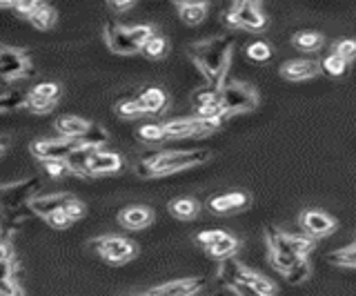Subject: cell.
I'll return each mask as SVG.
<instances>
[{
  "label": "cell",
  "mask_w": 356,
  "mask_h": 296,
  "mask_svg": "<svg viewBox=\"0 0 356 296\" xmlns=\"http://www.w3.org/2000/svg\"><path fill=\"white\" fill-rule=\"evenodd\" d=\"M116 112L120 118H127V120H134V118H140L145 112H143V107L138 103V96H129L125 98V101H120L116 105Z\"/></svg>",
  "instance_id": "29"
},
{
  "label": "cell",
  "mask_w": 356,
  "mask_h": 296,
  "mask_svg": "<svg viewBox=\"0 0 356 296\" xmlns=\"http://www.w3.org/2000/svg\"><path fill=\"white\" fill-rule=\"evenodd\" d=\"M122 167V158L116 151H103L98 149L96 154L89 158L85 176H100V174H114Z\"/></svg>",
  "instance_id": "14"
},
{
  "label": "cell",
  "mask_w": 356,
  "mask_h": 296,
  "mask_svg": "<svg viewBox=\"0 0 356 296\" xmlns=\"http://www.w3.org/2000/svg\"><path fill=\"white\" fill-rule=\"evenodd\" d=\"M205 285L203 279H178L163 285H156L149 296H194Z\"/></svg>",
  "instance_id": "11"
},
{
  "label": "cell",
  "mask_w": 356,
  "mask_h": 296,
  "mask_svg": "<svg viewBox=\"0 0 356 296\" xmlns=\"http://www.w3.org/2000/svg\"><path fill=\"white\" fill-rule=\"evenodd\" d=\"M83 145L81 140H70V138H44V140H36L31 145V154L38 161H65L72 151Z\"/></svg>",
  "instance_id": "9"
},
{
  "label": "cell",
  "mask_w": 356,
  "mask_h": 296,
  "mask_svg": "<svg viewBox=\"0 0 356 296\" xmlns=\"http://www.w3.org/2000/svg\"><path fill=\"white\" fill-rule=\"evenodd\" d=\"M143 296H149V294H143Z\"/></svg>",
  "instance_id": "52"
},
{
  "label": "cell",
  "mask_w": 356,
  "mask_h": 296,
  "mask_svg": "<svg viewBox=\"0 0 356 296\" xmlns=\"http://www.w3.org/2000/svg\"><path fill=\"white\" fill-rule=\"evenodd\" d=\"M283 277H285V281H287L289 285H298V283H303V281L309 277V263H307V258H305V261L294 263V265L289 268L287 272H283Z\"/></svg>",
  "instance_id": "31"
},
{
  "label": "cell",
  "mask_w": 356,
  "mask_h": 296,
  "mask_svg": "<svg viewBox=\"0 0 356 296\" xmlns=\"http://www.w3.org/2000/svg\"><path fill=\"white\" fill-rule=\"evenodd\" d=\"M92 245L100 256L107 263H114V265H122V263L131 261L138 252L136 243H131L129 238H122V236H100Z\"/></svg>",
  "instance_id": "8"
},
{
  "label": "cell",
  "mask_w": 356,
  "mask_h": 296,
  "mask_svg": "<svg viewBox=\"0 0 356 296\" xmlns=\"http://www.w3.org/2000/svg\"><path fill=\"white\" fill-rule=\"evenodd\" d=\"M54 105H56V103H51V101H42V98H38V96H31V94L27 92V98H25V107L29 109V112H36V114H47V112H51V109H54Z\"/></svg>",
  "instance_id": "37"
},
{
  "label": "cell",
  "mask_w": 356,
  "mask_h": 296,
  "mask_svg": "<svg viewBox=\"0 0 356 296\" xmlns=\"http://www.w3.org/2000/svg\"><path fill=\"white\" fill-rule=\"evenodd\" d=\"M0 214H3V207H0Z\"/></svg>",
  "instance_id": "50"
},
{
  "label": "cell",
  "mask_w": 356,
  "mask_h": 296,
  "mask_svg": "<svg viewBox=\"0 0 356 296\" xmlns=\"http://www.w3.org/2000/svg\"><path fill=\"white\" fill-rule=\"evenodd\" d=\"M225 23L234 29H250V31H261L267 25V18L261 12L259 3L252 0H243V3H234L225 12Z\"/></svg>",
  "instance_id": "5"
},
{
  "label": "cell",
  "mask_w": 356,
  "mask_h": 296,
  "mask_svg": "<svg viewBox=\"0 0 356 296\" xmlns=\"http://www.w3.org/2000/svg\"><path fill=\"white\" fill-rule=\"evenodd\" d=\"M248 56L256 63H263V60H270L272 58V47L267 45L265 40H254L248 45Z\"/></svg>",
  "instance_id": "34"
},
{
  "label": "cell",
  "mask_w": 356,
  "mask_h": 296,
  "mask_svg": "<svg viewBox=\"0 0 356 296\" xmlns=\"http://www.w3.org/2000/svg\"><path fill=\"white\" fill-rule=\"evenodd\" d=\"M218 103L222 107V112H225V116H232L241 112H252V109L259 105V96H256V90L248 83L225 81V85L218 90Z\"/></svg>",
  "instance_id": "4"
},
{
  "label": "cell",
  "mask_w": 356,
  "mask_h": 296,
  "mask_svg": "<svg viewBox=\"0 0 356 296\" xmlns=\"http://www.w3.org/2000/svg\"><path fill=\"white\" fill-rule=\"evenodd\" d=\"M154 34H156V31H154L152 25L125 27V25H118L116 20H109V23L105 25L107 47L114 54H120V56H129V54L143 51L145 42H147Z\"/></svg>",
  "instance_id": "3"
},
{
  "label": "cell",
  "mask_w": 356,
  "mask_h": 296,
  "mask_svg": "<svg viewBox=\"0 0 356 296\" xmlns=\"http://www.w3.org/2000/svg\"><path fill=\"white\" fill-rule=\"evenodd\" d=\"M245 270L243 263H238L236 258H225V261H220V268L216 272V279L220 285H234L236 288L238 285V277H241V272Z\"/></svg>",
  "instance_id": "23"
},
{
  "label": "cell",
  "mask_w": 356,
  "mask_h": 296,
  "mask_svg": "<svg viewBox=\"0 0 356 296\" xmlns=\"http://www.w3.org/2000/svg\"><path fill=\"white\" fill-rule=\"evenodd\" d=\"M236 288H245V290H250V292L256 294V296H274V294H276V285H274L270 279H265L263 274L254 272V270H250V268H245V270L241 272Z\"/></svg>",
  "instance_id": "16"
},
{
  "label": "cell",
  "mask_w": 356,
  "mask_h": 296,
  "mask_svg": "<svg viewBox=\"0 0 356 296\" xmlns=\"http://www.w3.org/2000/svg\"><path fill=\"white\" fill-rule=\"evenodd\" d=\"M209 158V149H183V151H161L152 154L136 165V174L143 179L167 176V174L194 167Z\"/></svg>",
  "instance_id": "2"
},
{
  "label": "cell",
  "mask_w": 356,
  "mask_h": 296,
  "mask_svg": "<svg viewBox=\"0 0 356 296\" xmlns=\"http://www.w3.org/2000/svg\"><path fill=\"white\" fill-rule=\"evenodd\" d=\"M38 190H40L38 179H25V181L5 185V188H0V207H3V212L27 207L33 196H38Z\"/></svg>",
  "instance_id": "7"
},
{
  "label": "cell",
  "mask_w": 356,
  "mask_h": 296,
  "mask_svg": "<svg viewBox=\"0 0 356 296\" xmlns=\"http://www.w3.org/2000/svg\"><path fill=\"white\" fill-rule=\"evenodd\" d=\"M96 147L92 145H78L70 156L65 158V165L67 170H70V174H78V176H85V172H87V163L89 158H92L96 154Z\"/></svg>",
  "instance_id": "20"
},
{
  "label": "cell",
  "mask_w": 356,
  "mask_h": 296,
  "mask_svg": "<svg viewBox=\"0 0 356 296\" xmlns=\"http://www.w3.org/2000/svg\"><path fill=\"white\" fill-rule=\"evenodd\" d=\"M107 7L111 9V12H127V9L134 7L131 0H125V3H107Z\"/></svg>",
  "instance_id": "47"
},
{
  "label": "cell",
  "mask_w": 356,
  "mask_h": 296,
  "mask_svg": "<svg viewBox=\"0 0 356 296\" xmlns=\"http://www.w3.org/2000/svg\"><path fill=\"white\" fill-rule=\"evenodd\" d=\"M167 40H165V36H161V34H154L147 42H145V47H143V51L147 54L149 58H163L165 54H167Z\"/></svg>",
  "instance_id": "32"
},
{
  "label": "cell",
  "mask_w": 356,
  "mask_h": 296,
  "mask_svg": "<svg viewBox=\"0 0 356 296\" xmlns=\"http://www.w3.org/2000/svg\"><path fill=\"white\" fill-rule=\"evenodd\" d=\"M29 94L42 98V101H51V103H56V101H58V96H60V87L56 85V83H40V85L33 87V90H31Z\"/></svg>",
  "instance_id": "35"
},
{
  "label": "cell",
  "mask_w": 356,
  "mask_h": 296,
  "mask_svg": "<svg viewBox=\"0 0 356 296\" xmlns=\"http://www.w3.org/2000/svg\"><path fill=\"white\" fill-rule=\"evenodd\" d=\"M321 69L330 76H343L345 69H348V63H345L341 56H337V54H330V56L321 63Z\"/></svg>",
  "instance_id": "36"
},
{
  "label": "cell",
  "mask_w": 356,
  "mask_h": 296,
  "mask_svg": "<svg viewBox=\"0 0 356 296\" xmlns=\"http://www.w3.org/2000/svg\"><path fill=\"white\" fill-rule=\"evenodd\" d=\"M29 23L36 29L47 31V29H51L56 25V12L47 3H36L33 12L29 14Z\"/></svg>",
  "instance_id": "25"
},
{
  "label": "cell",
  "mask_w": 356,
  "mask_h": 296,
  "mask_svg": "<svg viewBox=\"0 0 356 296\" xmlns=\"http://www.w3.org/2000/svg\"><path fill=\"white\" fill-rule=\"evenodd\" d=\"M5 147H7V138H0V154L5 151Z\"/></svg>",
  "instance_id": "48"
},
{
  "label": "cell",
  "mask_w": 356,
  "mask_h": 296,
  "mask_svg": "<svg viewBox=\"0 0 356 296\" xmlns=\"http://www.w3.org/2000/svg\"><path fill=\"white\" fill-rule=\"evenodd\" d=\"M252 199L250 194L245 192H227V194H220L214 196L209 201V210L216 212V214H229V212H241L245 207H250Z\"/></svg>",
  "instance_id": "15"
},
{
  "label": "cell",
  "mask_w": 356,
  "mask_h": 296,
  "mask_svg": "<svg viewBox=\"0 0 356 296\" xmlns=\"http://www.w3.org/2000/svg\"><path fill=\"white\" fill-rule=\"evenodd\" d=\"M74 199L72 194H47V196H33L29 201V212L36 214V216H42L47 218L56 212H60L63 207Z\"/></svg>",
  "instance_id": "12"
},
{
  "label": "cell",
  "mask_w": 356,
  "mask_h": 296,
  "mask_svg": "<svg viewBox=\"0 0 356 296\" xmlns=\"http://www.w3.org/2000/svg\"><path fill=\"white\" fill-rule=\"evenodd\" d=\"M327 261L332 263V265H339V268H354L356 265V245L350 243L345 245L337 252H332V254L327 256Z\"/></svg>",
  "instance_id": "28"
},
{
  "label": "cell",
  "mask_w": 356,
  "mask_h": 296,
  "mask_svg": "<svg viewBox=\"0 0 356 296\" xmlns=\"http://www.w3.org/2000/svg\"><path fill=\"white\" fill-rule=\"evenodd\" d=\"M176 9L187 25H198L205 20L209 12V3H176Z\"/></svg>",
  "instance_id": "22"
},
{
  "label": "cell",
  "mask_w": 356,
  "mask_h": 296,
  "mask_svg": "<svg viewBox=\"0 0 356 296\" xmlns=\"http://www.w3.org/2000/svg\"><path fill=\"white\" fill-rule=\"evenodd\" d=\"M5 7H11V3H0V9H5Z\"/></svg>",
  "instance_id": "49"
},
{
  "label": "cell",
  "mask_w": 356,
  "mask_h": 296,
  "mask_svg": "<svg viewBox=\"0 0 356 296\" xmlns=\"http://www.w3.org/2000/svg\"><path fill=\"white\" fill-rule=\"evenodd\" d=\"M292 42L300 51H318L323 47V34H318V31H298V34H294Z\"/></svg>",
  "instance_id": "26"
},
{
  "label": "cell",
  "mask_w": 356,
  "mask_h": 296,
  "mask_svg": "<svg viewBox=\"0 0 356 296\" xmlns=\"http://www.w3.org/2000/svg\"><path fill=\"white\" fill-rule=\"evenodd\" d=\"M238 245H241V243H238V238H236V236H232V234H227V232H222V236L207 249V254H209V256H214V258H218V261H225V258H232L234 254H236Z\"/></svg>",
  "instance_id": "21"
},
{
  "label": "cell",
  "mask_w": 356,
  "mask_h": 296,
  "mask_svg": "<svg viewBox=\"0 0 356 296\" xmlns=\"http://www.w3.org/2000/svg\"><path fill=\"white\" fill-rule=\"evenodd\" d=\"M109 140V136H107V131L100 127V125H94V123H89V129H87V134L81 138V142L83 145H92V147H96V149H100L105 145V142Z\"/></svg>",
  "instance_id": "30"
},
{
  "label": "cell",
  "mask_w": 356,
  "mask_h": 296,
  "mask_svg": "<svg viewBox=\"0 0 356 296\" xmlns=\"http://www.w3.org/2000/svg\"><path fill=\"white\" fill-rule=\"evenodd\" d=\"M287 245L289 249H292V254L296 258H307L309 256V252L314 249V238H309V236H300V234H287Z\"/></svg>",
  "instance_id": "27"
},
{
  "label": "cell",
  "mask_w": 356,
  "mask_h": 296,
  "mask_svg": "<svg viewBox=\"0 0 356 296\" xmlns=\"http://www.w3.org/2000/svg\"><path fill=\"white\" fill-rule=\"evenodd\" d=\"M42 165H44V170H47L49 176H54V179H60V176H65V174H70L65 161H44Z\"/></svg>",
  "instance_id": "43"
},
{
  "label": "cell",
  "mask_w": 356,
  "mask_h": 296,
  "mask_svg": "<svg viewBox=\"0 0 356 296\" xmlns=\"http://www.w3.org/2000/svg\"><path fill=\"white\" fill-rule=\"evenodd\" d=\"M138 136H140L143 140H147V142H159V140L165 138V134H163V125H143V127L138 129Z\"/></svg>",
  "instance_id": "38"
},
{
  "label": "cell",
  "mask_w": 356,
  "mask_h": 296,
  "mask_svg": "<svg viewBox=\"0 0 356 296\" xmlns=\"http://www.w3.org/2000/svg\"><path fill=\"white\" fill-rule=\"evenodd\" d=\"M31 74V60L25 49L0 45V85H9Z\"/></svg>",
  "instance_id": "6"
},
{
  "label": "cell",
  "mask_w": 356,
  "mask_h": 296,
  "mask_svg": "<svg viewBox=\"0 0 356 296\" xmlns=\"http://www.w3.org/2000/svg\"><path fill=\"white\" fill-rule=\"evenodd\" d=\"M152 221H154V212L145 205L125 207V210H120V214H118V223L125 229H131V232L152 225Z\"/></svg>",
  "instance_id": "17"
},
{
  "label": "cell",
  "mask_w": 356,
  "mask_h": 296,
  "mask_svg": "<svg viewBox=\"0 0 356 296\" xmlns=\"http://www.w3.org/2000/svg\"><path fill=\"white\" fill-rule=\"evenodd\" d=\"M0 296H25V292L14 279H0Z\"/></svg>",
  "instance_id": "42"
},
{
  "label": "cell",
  "mask_w": 356,
  "mask_h": 296,
  "mask_svg": "<svg viewBox=\"0 0 356 296\" xmlns=\"http://www.w3.org/2000/svg\"><path fill=\"white\" fill-rule=\"evenodd\" d=\"M60 212L74 223V221H78V218H83V216H85V205H83L81 201H78V199H72L70 203H67V205L63 207Z\"/></svg>",
  "instance_id": "39"
},
{
  "label": "cell",
  "mask_w": 356,
  "mask_h": 296,
  "mask_svg": "<svg viewBox=\"0 0 356 296\" xmlns=\"http://www.w3.org/2000/svg\"><path fill=\"white\" fill-rule=\"evenodd\" d=\"M220 236H222V229H203V232L196 236V240H198V245H203L205 249H209Z\"/></svg>",
  "instance_id": "41"
},
{
  "label": "cell",
  "mask_w": 356,
  "mask_h": 296,
  "mask_svg": "<svg viewBox=\"0 0 356 296\" xmlns=\"http://www.w3.org/2000/svg\"><path fill=\"white\" fill-rule=\"evenodd\" d=\"M337 56H341L345 63H350V60H354V56H356V42L354 40H341V42H337Z\"/></svg>",
  "instance_id": "40"
},
{
  "label": "cell",
  "mask_w": 356,
  "mask_h": 296,
  "mask_svg": "<svg viewBox=\"0 0 356 296\" xmlns=\"http://www.w3.org/2000/svg\"><path fill=\"white\" fill-rule=\"evenodd\" d=\"M14 272H16V263L14 261L0 263V279H14Z\"/></svg>",
  "instance_id": "46"
},
{
  "label": "cell",
  "mask_w": 356,
  "mask_h": 296,
  "mask_svg": "<svg viewBox=\"0 0 356 296\" xmlns=\"http://www.w3.org/2000/svg\"><path fill=\"white\" fill-rule=\"evenodd\" d=\"M138 103L145 114L159 116L165 112L167 105H170V96H167V92L161 90V87H147V90L138 96Z\"/></svg>",
  "instance_id": "18"
},
{
  "label": "cell",
  "mask_w": 356,
  "mask_h": 296,
  "mask_svg": "<svg viewBox=\"0 0 356 296\" xmlns=\"http://www.w3.org/2000/svg\"><path fill=\"white\" fill-rule=\"evenodd\" d=\"M14 261V249H11L7 238H0V263H9Z\"/></svg>",
  "instance_id": "45"
},
{
  "label": "cell",
  "mask_w": 356,
  "mask_h": 296,
  "mask_svg": "<svg viewBox=\"0 0 356 296\" xmlns=\"http://www.w3.org/2000/svg\"><path fill=\"white\" fill-rule=\"evenodd\" d=\"M232 36H214L198 40L189 47V58L196 63V67L203 72L207 79V87L211 90H220L225 85V76L232 63Z\"/></svg>",
  "instance_id": "1"
},
{
  "label": "cell",
  "mask_w": 356,
  "mask_h": 296,
  "mask_svg": "<svg viewBox=\"0 0 356 296\" xmlns=\"http://www.w3.org/2000/svg\"><path fill=\"white\" fill-rule=\"evenodd\" d=\"M321 74V63L309 58H296L281 65V76L287 81H307Z\"/></svg>",
  "instance_id": "13"
},
{
  "label": "cell",
  "mask_w": 356,
  "mask_h": 296,
  "mask_svg": "<svg viewBox=\"0 0 356 296\" xmlns=\"http://www.w3.org/2000/svg\"><path fill=\"white\" fill-rule=\"evenodd\" d=\"M300 225H303V229L309 234V238H318V236L332 234L334 227H337V221L321 210H307L300 216Z\"/></svg>",
  "instance_id": "10"
},
{
  "label": "cell",
  "mask_w": 356,
  "mask_h": 296,
  "mask_svg": "<svg viewBox=\"0 0 356 296\" xmlns=\"http://www.w3.org/2000/svg\"><path fill=\"white\" fill-rule=\"evenodd\" d=\"M170 212L172 216L181 218V221H192L200 212V203L196 199H189V196H185V199H174L170 203Z\"/></svg>",
  "instance_id": "24"
},
{
  "label": "cell",
  "mask_w": 356,
  "mask_h": 296,
  "mask_svg": "<svg viewBox=\"0 0 356 296\" xmlns=\"http://www.w3.org/2000/svg\"><path fill=\"white\" fill-rule=\"evenodd\" d=\"M25 92H7L0 94V112H11V109L25 107Z\"/></svg>",
  "instance_id": "33"
},
{
  "label": "cell",
  "mask_w": 356,
  "mask_h": 296,
  "mask_svg": "<svg viewBox=\"0 0 356 296\" xmlns=\"http://www.w3.org/2000/svg\"><path fill=\"white\" fill-rule=\"evenodd\" d=\"M47 223H49L51 227H56V229H65V227H70V225H72V221H70V218H67L63 212H56V214L47 216Z\"/></svg>",
  "instance_id": "44"
},
{
  "label": "cell",
  "mask_w": 356,
  "mask_h": 296,
  "mask_svg": "<svg viewBox=\"0 0 356 296\" xmlns=\"http://www.w3.org/2000/svg\"><path fill=\"white\" fill-rule=\"evenodd\" d=\"M56 129H58L60 138H70V140H81L87 129H89V123L78 116H60L56 120Z\"/></svg>",
  "instance_id": "19"
},
{
  "label": "cell",
  "mask_w": 356,
  "mask_h": 296,
  "mask_svg": "<svg viewBox=\"0 0 356 296\" xmlns=\"http://www.w3.org/2000/svg\"><path fill=\"white\" fill-rule=\"evenodd\" d=\"M214 296H220V294H218V292H216V294H214Z\"/></svg>",
  "instance_id": "51"
}]
</instances>
